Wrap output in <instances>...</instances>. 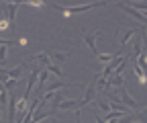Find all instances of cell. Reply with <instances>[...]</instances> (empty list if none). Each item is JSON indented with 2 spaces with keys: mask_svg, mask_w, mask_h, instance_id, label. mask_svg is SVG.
I'll list each match as a JSON object with an SVG mask.
<instances>
[{
  "mask_svg": "<svg viewBox=\"0 0 147 123\" xmlns=\"http://www.w3.org/2000/svg\"><path fill=\"white\" fill-rule=\"evenodd\" d=\"M117 6H119V8H123V10H125L127 14H131V16H133V19H137V21H141V23H143V25L147 27V16H145V14H143L141 10H135V8H131V6H129V4H123V2H119Z\"/></svg>",
  "mask_w": 147,
  "mask_h": 123,
  "instance_id": "3",
  "label": "cell"
},
{
  "mask_svg": "<svg viewBox=\"0 0 147 123\" xmlns=\"http://www.w3.org/2000/svg\"><path fill=\"white\" fill-rule=\"evenodd\" d=\"M119 90H121V92H119L121 103H123V105H127L129 109H135V107H137V103H135V99H133L131 94H129V92L125 90V86H119Z\"/></svg>",
  "mask_w": 147,
  "mask_h": 123,
  "instance_id": "6",
  "label": "cell"
},
{
  "mask_svg": "<svg viewBox=\"0 0 147 123\" xmlns=\"http://www.w3.org/2000/svg\"><path fill=\"white\" fill-rule=\"evenodd\" d=\"M6 27H8V23H6V19H2V25H0V29H2V31H6Z\"/></svg>",
  "mask_w": 147,
  "mask_h": 123,
  "instance_id": "19",
  "label": "cell"
},
{
  "mask_svg": "<svg viewBox=\"0 0 147 123\" xmlns=\"http://www.w3.org/2000/svg\"><path fill=\"white\" fill-rule=\"evenodd\" d=\"M67 56H69V51H65V54H55V56H53L55 66H57V64H63V62L67 60Z\"/></svg>",
  "mask_w": 147,
  "mask_h": 123,
  "instance_id": "14",
  "label": "cell"
},
{
  "mask_svg": "<svg viewBox=\"0 0 147 123\" xmlns=\"http://www.w3.org/2000/svg\"><path fill=\"white\" fill-rule=\"evenodd\" d=\"M71 109H80V101H63L59 105V111H71Z\"/></svg>",
  "mask_w": 147,
  "mask_h": 123,
  "instance_id": "9",
  "label": "cell"
},
{
  "mask_svg": "<svg viewBox=\"0 0 147 123\" xmlns=\"http://www.w3.org/2000/svg\"><path fill=\"white\" fill-rule=\"evenodd\" d=\"M45 80H47V72H41V76H39V84H37V90H39V94H41V88H43Z\"/></svg>",
  "mask_w": 147,
  "mask_h": 123,
  "instance_id": "16",
  "label": "cell"
},
{
  "mask_svg": "<svg viewBox=\"0 0 147 123\" xmlns=\"http://www.w3.org/2000/svg\"><path fill=\"white\" fill-rule=\"evenodd\" d=\"M129 6H131V8H141V10L147 12V2H131Z\"/></svg>",
  "mask_w": 147,
  "mask_h": 123,
  "instance_id": "17",
  "label": "cell"
},
{
  "mask_svg": "<svg viewBox=\"0 0 147 123\" xmlns=\"http://www.w3.org/2000/svg\"><path fill=\"white\" fill-rule=\"evenodd\" d=\"M25 70V64L14 70H2V80H21V72Z\"/></svg>",
  "mask_w": 147,
  "mask_h": 123,
  "instance_id": "5",
  "label": "cell"
},
{
  "mask_svg": "<svg viewBox=\"0 0 147 123\" xmlns=\"http://www.w3.org/2000/svg\"><path fill=\"white\" fill-rule=\"evenodd\" d=\"M98 82H100V72L92 76V82L88 84V88H86V94H84V99L80 101V107H84V105H88V103H90L92 99L96 96V84H98Z\"/></svg>",
  "mask_w": 147,
  "mask_h": 123,
  "instance_id": "2",
  "label": "cell"
},
{
  "mask_svg": "<svg viewBox=\"0 0 147 123\" xmlns=\"http://www.w3.org/2000/svg\"><path fill=\"white\" fill-rule=\"evenodd\" d=\"M39 76H41V70L39 68H35L33 72H31V76H29V86H27V90H25V101L29 99V94H31V90L35 88V84H39Z\"/></svg>",
  "mask_w": 147,
  "mask_h": 123,
  "instance_id": "4",
  "label": "cell"
},
{
  "mask_svg": "<svg viewBox=\"0 0 147 123\" xmlns=\"http://www.w3.org/2000/svg\"><path fill=\"white\" fill-rule=\"evenodd\" d=\"M137 35H139V29H137V27L125 31V33H123V41H121V43H123V49H125V45L129 43V39H131V37H137Z\"/></svg>",
  "mask_w": 147,
  "mask_h": 123,
  "instance_id": "11",
  "label": "cell"
},
{
  "mask_svg": "<svg viewBox=\"0 0 147 123\" xmlns=\"http://www.w3.org/2000/svg\"><path fill=\"white\" fill-rule=\"evenodd\" d=\"M135 117L139 119V123H147V109H145V111H137Z\"/></svg>",
  "mask_w": 147,
  "mask_h": 123,
  "instance_id": "15",
  "label": "cell"
},
{
  "mask_svg": "<svg viewBox=\"0 0 147 123\" xmlns=\"http://www.w3.org/2000/svg\"><path fill=\"white\" fill-rule=\"evenodd\" d=\"M16 109H18V105H16V96L12 94V96H10V105H8V123H12V121H14V113H16Z\"/></svg>",
  "mask_w": 147,
  "mask_h": 123,
  "instance_id": "10",
  "label": "cell"
},
{
  "mask_svg": "<svg viewBox=\"0 0 147 123\" xmlns=\"http://www.w3.org/2000/svg\"><path fill=\"white\" fill-rule=\"evenodd\" d=\"M98 35H100V31H94L92 35H84V41H86V45H88V47L92 49V54H94L96 58L100 56V54H98V49H96V45H94V39L98 37Z\"/></svg>",
  "mask_w": 147,
  "mask_h": 123,
  "instance_id": "7",
  "label": "cell"
},
{
  "mask_svg": "<svg viewBox=\"0 0 147 123\" xmlns=\"http://www.w3.org/2000/svg\"><path fill=\"white\" fill-rule=\"evenodd\" d=\"M94 119H96V123H106V121H104V119H102V117H100L96 111H94Z\"/></svg>",
  "mask_w": 147,
  "mask_h": 123,
  "instance_id": "18",
  "label": "cell"
},
{
  "mask_svg": "<svg viewBox=\"0 0 147 123\" xmlns=\"http://www.w3.org/2000/svg\"><path fill=\"white\" fill-rule=\"evenodd\" d=\"M104 2H92V4H84V6H74V8H65V6H59V4H49L51 8H55V10H59V12H63V14H78V12H86V10H92V8H98V6H102Z\"/></svg>",
  "mask_w": 147,
  "mask_h": 123,
  "instance_id": "1",
  "label": "cell"
},
{
  "mask_svg": "<svg viewBox=\"0 0 147 123\" xmlns=\"http://www.w3.org/2000/svg\"><path fill=\"white\" fill-rule=\"evenodd\" d=\"M4 8L8 10V23H10V29H14V16H16L18 2H8V4H4Z\"/></svg>",
  "mask_w": 147,
  "mask_h": 123,
  "instance_id": "8",
  "label": "cell"
},
{
  "mask_svg": "<svg viewBox=\"0 0 147 123\" xmlns=\"http://www.w3.org/2000/svg\"><path fill=\"white\" fill-rule=\"evenodd\" d=\"M45 68H47V72H51L53 76H57V78L63 76V74H61V70H59V66H55V64H47Z\"/></svg>",
  "mask_w": 147,
  "mask_h": 123,
  "instance_id": "13",
  "label": "cell"
},
{
  "mask_svg": "<svg viewBox=\"0 0 147 123\" xmlns=\"http://www.w3.org/2000/svg\"><path fill=\"white\" fill-rule=\"evenodd\" d=\"M63 86H69L67 82H61V80H55L47 86V92H57V88H63Z\"/></svg>",
  "mask_w": 147,
  "mask_h": 123,
  "instance_id": "12",
  "label": "cell"
}]
</instances>
